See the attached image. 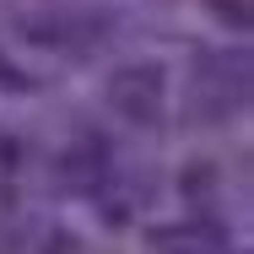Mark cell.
<instances>
[{"label":"cell","instance_id":"6da1fadb","mask_svg":"<svg viewBox=\"0 0 254 254\" xmlns=\"http://www.w3.org/2000/svg\"><path fill=\"white\" fill-rule=\"evenodd\" d=\"M108 103L130 125H157L162 119V65H125V70H114Z\"/></svg>","mask_w":254,"mask_h":254},{"label":"cell","instance_id":"7a4b0ae2","mask_svg":"<svg viewBox=\"0 0 254 254\" xmlns=\"http://www.w3.org/2000/svg\"><path fill=\"white\" fill-rule=\"evenodd\" d=\"M152 244L162 254H227V233L205 227V222H190V227H157Z\"/></svg>","mask_w":254,"mask_h":254},{"label":"cell","instance_id":"277c9868","mask_svg":"<svg viewBox=\"0 0 254 254\" xmlns=\"http://www.w3.org/2000/svg\"><path fill=\"white\" fill-rule=\"evenodd\" d=\"M216 22H227L233 33H249V0H205Z\"/></svg>","mask_w":254,"mask_h":254},{"label":"cell","instance_id":"3957f363","mask_svg":"<svg viewBox=\"0 0 254 254\" xmlns=\"http://www.w3.org/2000/svg\"><path fill=\"white\" fill-rule=\"evenodd\" d=\"M60 168H65V179H70V184H98L103 168H108V141H98L92 130H87V135H76V146L65 152Z\"/></svg>","mask_w":254,"mask_h":254},{"label":"cell","instance_id":"8992f818","mask_svg":"<svg viewBox=\"0 0 254 254\" xmlns=\"http://www.w3.org/2000/svg\"><path fill=\"white\" fill-rule=\"evenodd\" d=\"M0 87H11V92H27L33 81H27V76H22L16 65H5V54H0Z\"/></svg>","mask_w":254,"mask_h":254},{"label":"cell","instance_id":"5b68a950","mask_svg":"<svg viewBox=\"0 0 254 254\" xmlns=\"http://www.w3.org/2000/svg\"><path fill=\"white\" fill-rule=\"evenodd\" d=\"M16 162H22V152H16V141H5V135H0V184H11Z\"/></svg>","mask_w":254,"mask_h":254}]
</instances>
